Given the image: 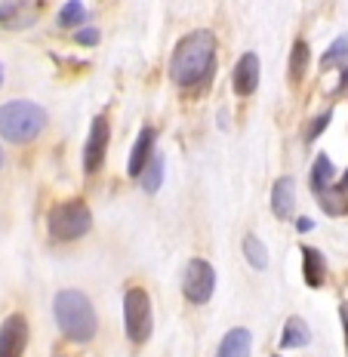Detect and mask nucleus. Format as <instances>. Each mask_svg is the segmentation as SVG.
<instances>
[{
	"mask_svg": "<svg viewBox=\"0 0 348 357\" xmlns=\"http://www.w3.org/2000/svg\"><path fill=\"white\" fill-rule=\"evenodd\" d=\"M312 228H315V222L308 219V215H299V219H296V231H299V234H308Z\"/></svg>",
	"mask_w": 348,
	"mask_h": 357,
	"instance_id": "obj_26",
	"label": "nucleus"
},
{
	"mask_svg": "<svg viewBox=\"0 0 348 357\" xmlns=\"http://www.w3.org/2000/svg\"><path fill=\"white\" fill-rule=\"evenodd\" d=\"M53 314H56L59 333L68 342H74V345H86V342L96 339L99 317H96V308L86 293H80V289H59L53 299Z\"/></svg>",
	"mask_w": 348,
	"mask_h": 357,
	"instance_id": "obj_2",
	"label": "nucleus"
},
{
	"mask_svg": "<svg viewBox=\"0 0 348 357\" xmlns=\"http://www.w3.org/2000/svg\"><path fill=\"white\" fill-rule=\"evenodd\" d=\"M213 289H216V268L206 259H191L182 274V296L191 305H206L213 299Z\"/></svg>",
	"mask_w": 348,
	"mask_h": 357,
	"instance_id": "obj_6",
	"label": "nucleus"
},
{
	"mask_svg": "<svg viewBox=\"0 0 348 357\" xmlns=\"http://www.w3.org/2000/svg\"><path fill=\"white\" fill-rule=\"evenodd\" d=\"M312 342V330L302 317H287L284 324V336H280V348H305Z\"/></svg>",
	"mask_w": 348,
	"mask_h": 357,
	"instance_id": "obj_16",
	"label": "nucleus"
},
{
	"mask_svg": "<svg viewBox=\"0 0 348 357\" xmlns=\"http://www.w3.org/2000/svg\"><path fill=\"white\" fill-rule=\"evenodd\" d=\"M216 53H219V40L213 31L197 28L179 37L169 56V80L182 89H195L204 86L206 80L216 71Z\"/></svg>",
	"mask_w": 348,
	"mask_h": 357,
	"instance_id": "obj_1",
	"label": "nucleus"
},
{
	"mask_svg": "<svg viewBox=\"0 0 348 357\" xmlns=\"http://www.w3.org/2000/svg\"><path fill=\"white\" fill-rule=\"evenodd\" d=\"M271 213L275 219H290L296 213V182L290 176H280L271 188Z\"/></svg>",
	"mask_w": 348,
	"mask_h": 357,
	"instance_id": "obj_12",
	"label": "nucleus"
},
{
	"mask_svg": "<svg viewBox=\"0 0 348 357\" xmlns=\"http://www.w3.org/2000/svg\"><path fill=\"white\" fill-rule=\"evenodd\" d=\"M108 145H111V123H108V114H96L93 123H90V136H86V145H84V173H86V176H96L102 167H105Z\"/></svg>",
	"mask_w": 348,
	"mask_h": 357,
	"instance_id": "obj_7",
	"label": "nucleus"
},
{
	"mask_svg": "<svg viewBox=\"0 0 348 357\" xmlns=\"http://www.w3.org/2000/svg\"><path fill=\"white\" fill-rule=\"evenodd\" d=\"M154 142H158V132H154L151 123H145L142 130H139L136 142H133V151H130V160H127V173L133 178H139L145 173L148 160L154 158Z\"/></svg>",
	"mask_w": 348,
	"mask_h": 357,
	"instance_id": "obj_10",
	"label": "nucleus"
},
{
	"mask_svg": "<svg viewBox=\"0 0 348 357\" xmlns=\"http://www.w3.org/2000/svg\"><path fill=\"white\" fill-rule=\"evenodd\" d=\"M250 351H253V333L247 326H234L222 336L216 357H250Z\"/></svg>",
	"mask_w": 348,
	"mask_h": 357,
	"instance_id": "obj_13",
	"label": "nucleus"
},
{
	"mask_svg": "<svg viewBox=\"0 0 348 357\" xmlns=\"http://www.w3.org/2000/svg\"><path fill=\"white\" fill-rule=\"evenodd\" d=\"M59 357H62V354H59Z\"/></svg>",
	"mask_w": 348,
	"mask_h": 357,
	"instance_id": "obj_32",
	"label": "nucleus"
},
{
	"mask_svg": "<svg viewBox=\"0 0 348 357\" xmlns=\"http://www.w3.org/2000/svg\"><path fill=\"white\" fill-rule=\"evenodd\" d=\"M302 278H305V284L317 289L324 287V280H327V259H324L321 250L315 247H302Z\"/></svg>",
	"mask_w": 348,
	"mask_h": 357,
	"instance_id": "obj_14",
	"label": "nucleus"
},
{
	"mask_svg": "<svg viewBox=\"0 0 348 357\" xmlns=\"http://www.w3.org/2000/svg\"><path fill=\"white\" fill-rule=\"evenodd\" d=\"M339 324H342V336H345V354H348V299L339 305Z\"/></svg>",
	"mask_w": 348,
	"mask_h": 357,
	"instance_id": "obj_25",
	"label": "nucleus"
},
{
	"mask_svg": "<svg viewBox=\"0 0 348 357\" xmlns=\"http://www.w3.org/2000/svg\"><path fill=\"white\" fill-rule=\"evenodd\" d=\"M0 86H3V68H0Z\"/></svg>",
	"mask_w": 348,
	"mask_h": 357,
	"instance_id": "obj_29",
	"label": "nucleus"
},
{
	"mask_svg": "<svg viewBox=\"0 0 348 357\" xmlns=\"http://www.w3.org/2000/svg\"><path fill=\"white\" fill-rule=\"evenodd\" d=\"M259 56L256 53H243L238 59V65H234L232 71V86H234V96H241V99H247V96L256 93L259 86Z\"/></svg>",
	"mask_w": 348,
	"mask_h": 357,
	"instance_id": "obj_11",
	"label": "nucleus"
},
{
	"mask_svg": "<svg viewBox=\"0 0 348 357\" xmlns=\"http://www.w3.org/2000/svg\"><path fill=\"white\" fill-rule=\"evenodd\" d=\"M339 80H342V84H339V89H342V93H348V65L342 68V77H339Z\"/></svg>",
	"mask_w": 348,
	"mask_h": 357,
	"instance_id": "obj_28",
	"label": "nucleus"
},
{
	"mask_svg": "<svg viewBox=\"0 0 348 357\" xmlns=\"http://www.w3.org/2000/svg\"><path fill=\"white\" fill-rule=\"evenodd\" d=\"M164 169H167L164 154L154 151V158L148 160L145 173L139 176V182H142V191H145V195H158V191H160V185H164Z\"/></svg>",
	"mask_w": 348,
	"mask_h": 357,
	"instance_id": "obj_17",
	"label": "nucleus"
},
{
	"mask_svg": "<svg viewBox=\"0 0 348 357\" xmlns=\"http://www.w3.org/2000/svg\"><path fill=\"white\" fill-rule=\"evenodd\" d=\"M43 0H0V28L6 31H22L31 28L40 19Z\"/></svg>",
	"mask_w": 348,
	"mask_h": 357,
	"instance_id": "obj_8",
	"label": "nucleus"
},
{
	"mask_svg": "<svg viewBox=\"0 0 348 357\" xmlns=\"http://www.w3.org/2000/svg\"><path fill=\"white\" fill-rule=\"evenodd\" d=\"M47 108L28 99H13L0 105V136L13 145H28L47 130Z\"/></svg>",
	"mask_w": 348,
	"mask_h": 357,
	"instance_id": "obj_3",
	"label": "nucleus"
},
{
	"mask_svg": "<svg viewBox=\"0 0 348 357\" xmlns=\"http://www.w3.org/2000/svg\"><path fill=\"white\" fill-rule=\"evenodd\" d=\"M317 200H321V206H324V213H327V215H342V213H348V195H345V191H339L336 185L327 188L324 195H317Z\"/></svg>",
	"mask_w": 348,
	"mask_h": 357,
	"instance_id": "obj_22",
	"label": "nucleus"
},
{
	"mask_svg": "<svg viewBox=\"0 0 348 357\" xmlns=\"http://www.w3.org/2000/svg\"><path fill=\"white\" fill-rule=\"evenodd\" d=\"M243 256H247V262L253 265L256 271H265V268H268V250H265V243L259 241L256 234L243 237Z\"/></svg>",
	"mask_w": 348,
	"mask_h": 357,
	"instance_id": "obj_21",
	"label": "nucleus"
},
{
	"mask_svg": "<svg viewBox=\"0 0 348 357\" xmlns=\"http://www.w3.org/2000/svg\"><path fill=\"white\" fill-rule=\"evenodd\" d=\"M59 28H71V31H77L80 25L86 22V6H84V0H65V6L59 10Z\"/></svg>",
	"mask_w": 348,
	"mask_h": 357,
	"instance_id": "obj_20",
	"label": "nucleus"
},
{
	"mask_svg": "<svg viewBox=\"0 0 348 357\" xmlns=\"http://www.w3.org/2000/svg\"><path fill=\"white\" fill-rule=\"evenodd\" d=\"M330 121H333V108H327L324 114H317L312 121V126H308V132H305V142H317V136H321V132H327Z\"/></svg>",
	"mask_w": 348,
	"mask_h": 357,
	"instance_id": "obj_23",
	"label": "nucleus"
},
{
	"mask_svg": "<svg viewBox=\"0 0 348 357\" xmlns=\"http://www.w3.org/2000/svg\"><path fill=\"white\" fill-rule=\"evenodd\" d=\"M345 65H348V34H339L327 47V53L321 56V71L345 68Z\"/></svg>",
	"mask_w": 348,
	"mask_h": 357,
	"instance_id": "obj_19",
	"label": "nucleus"
},
{
	"mask_svg": "<svg viewBox=\"0 0 348 357\" xmlns=\"http://www.w3.org/2000/svg\"><path fill=\"white\" fill-rule=\"evenodd\" d=\"M99 40H102L99 28H77L74 31V43H80V47H96Z\"/></svg>",
	"mask_w": 348,
	"mask_h": 357,
	"instance_id": "obj_24",
	"label": "nucleus"
},
{
	"mask_svg": "<svg viewBox=\"0 0 348 357\" xmlns=\"http://www.w3.org/2000/svg\"><path fill=\"white\" fill-rule=\"evenodd\" d=\"M336 188H339V191H345V195H348V169L342 173V178H336Z\"/></svg>",
	"mask_w": 348,
	"mask_h": 357,
	"instance_id": "obj_27",
	"label": "nucleus"
},
{
	"mask_svg": "<svg viewBox=\"0 0 348 357\" xmlns=\"http://www.w3.org/2000/svg\"><path fill=\"white\" fill-rule=\"evenodd\" d=\"M308 62H312V50H308L305 40H296L290 50V80L293 84H302L308 74Z\"/></svg>",
	"mask_w": 348,
	"mask_h": 357,
	"instance_id": "obj_18",
	"label": "nucleus"
},
{
	"mask_svg": "<svg viewBox=\"0 0 348 357\" xmlns=\"http://www.w3.org/2000/svg\"><path fill=\"white\" fill-rule=\"evenodd\" d=\"M93 228V213L80 197H68L53 204V210L47 213V234L53 243H71L86 237Z\"/></svg>",
	"mask_w": 348,
	"mask_h": 357,
	"instance_id": "obj_4",
	"label": "nucleus"
},
{
	"mask_svg": "<svg viewBox=\"0 0 348 357\" xmlns=\"http://www.w3.org/2000/svg\"><path fill=\"white\" fill-rule=\"evenodd\" d=\"M28 348V317L10 314L0 324V357H22Z\"/></svg>",
	"mask_w": 348,
	"mask_h": 357,
	"instance_id": "obj_9",
	"label": "nucleus"
},
{
	"mask_svg": "<svg viewBox=\"0 0 348 357\" xmlns=\"http://www.w3.org/2000/svg\"><path fill=\"white\" fill-rule=\"evenodd\" d=\"M123 330H127L133 345H145L151 339L154 311L145 287H127V293H123Z\"/></svg>",
	"mask_w": 348,
	"mask_h": 357,
	"instance_id": "obj_5",
	"label": "nucleus"
},
{
	"mask_svg": "<svg viewBox=\"0 0 348 357\" xmlns=\"http://www.w3.org/2000/svg\"><path fill=\"white\" fill-rule=\"evenodd\" d=\"M0 167H3V151H0Z\"/></svg>",
	"mask_w": 348,
	"mask_h": 357,
	"instance_id": "obj_30",
	"label": "nucleus"
},
{
	"mask_svg": "<svg viewBox=\"0 0 348 357\" xmlns=\"http://www.w3.org/2000/svg\"><path fill=\"white\" fill-rule=\"evenodd\" d=\"M275 357H280V354H275Z\"/></svg>",
	"mask_w": 348,
	"mask_h": 357,
	"instance_id": "obj_31",
	"label": "nucleus"
},
{
	"mask_svg": "<svg viewBox=\"0 0 348 357\" xmlns=\"http://www.w3.org/2000/svg\"><path fill=\"white\" fill-rule=\"evenodd\" d=\"M333 185H336V167H333V160L321 151L312 163V191H315V197L324 195V191L333 188Z\"/></svg>",
	"mask_w": 348,
	"mask_h": 357,
	"instance_id": "obj_15",
	"label": "nucleus"
}]
</instances>
